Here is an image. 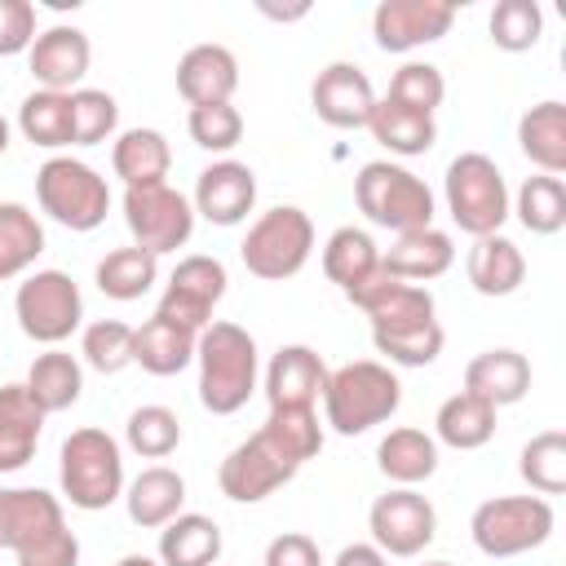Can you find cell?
I'll return each instance as SVG.
<instances>
[{
	"mask_svg": "<svg viewBox=\"0 0 566 566\" xmlns=\"http://www.w3.org/2000/svg\"><path fill=\"white\" fill-rule=\"evenodd\" d=\"M199 332H186L159 314H150L142 327H133V363L150 376H177L195 363Z\"/></svg>",
	"mask_w": 566,
	"mask_h": 566,
	"instance_id": "cell-26",
	"label": "cell"
},
{
	"mask_svg": "<svg viewBox=\"0 0 566 566\" xmlns=\"http://www.w3.org/2000/svg\"><path fill=\"white\" fill-rule=\"evenodd\" d=\"M310 252H314V221L296 203H279V208L261 212L239 243L243 270L265 283H283V279L301 274Z\"/></svg>",
	"mask_w": 566,
	"mask_h": 566,
	"instance_id": "cell-7",
	"label": "cell"
},
{
	"mask_svg": "<svg viewBox=\"0 0 566 566\" xmlns=\"http://www.w3.org/2000/svg\"><path fill=\"white\" fill-rule=\"evenodd\" d=\"M18 128L31 146L40 150H62L75 146V115H71V93H49L35 88L18 106Z\"/></svg>",
	"mask_w": 566,
	"mask_h": 566,
	"instance_id": "cell-33",
	"label": "cell"
},
{
	"mask_svg": "<svg viewBox=\"0 0 566 566\" xmlns=\"http://www.w3.org/2000/svg\"><path fill=\"white\" fill-rule=\"evenodd\" d=\"M195 217L212 226H239L256 208V172L239 159H217L195 181Z\"/></svg>",
	"mask_w": 566,
	"mask_h": 566,
	"instance_id": "cell-18",
	"label": "cell"
},
{
	"mask_svg": "<svg viewBox=\"0 0 566 566\" xmlns=\"http://www.w3.org/2000/svg\"><path fill=\"white\" fill-rule=\"evenodd\" d=\"M35 199H40L44 217H53L57 226H66L75 234L97 230L111 212L106 177L93 164L71 159V155H53L35 168Z\"/></svg>",
	"mask_w": 566,
	"mask_h": 566,
	"instance_id": "cell-6",
	"label": "cell"
},
{
	"mask_svg": "<svg viewBox=\"0 0 566 566\" xmlns=\"http://www.w3.org/2000/svg\"><path fill=\"white\" fill-rule=\"evenodd\" d=\"M13 318H18L22 336H31L35 345L57 349L84 323L80 283L66 270H35V274H27L18 283V292H13Z\"/></svg>",
	"mask_w": 566,
	"mask_h": 566,
	"instance_id": "cell-9",
	"label": "cell"
},
{
	"mask_svg": "<svg viewBox=\"0 0 566 566\" xmlns=\"http://www.w3.org/2000/svg\"><path fill=\"white\" fill-rule=\"evenodd\" d=\"M4 150H9V119L0 115V155H4Z\"/></svg>",
	"mask_w": 566,
	"mask_h": 566,
	"instance_id": "cell-55",
	"label": "cell"
},
{
	"mask_svg": "<svg viewBox=\"0 0 566 566\" xmlns=\"http://www.w3.org/2000/svg\"><path fill=\"white\" fill-rule=\"evenodd\" d=\"M371 332H389V327H411V323H429L433 318V292L420 283H398L380 305L367 310Z\"/></svg>",
	"mask_w": 566,
	"mask_h": 566,
	"instance_id": "cell-48",
	"label": "cell"
},
{
	"mask_svg": "<svg viewBox=\"0 0 566 566\" xmlns=\"http://www.w3.org/2000/svg\"><path fill=\"white\" fill-rule=\"evenodd\" d=\"M71 115H75V146H97L119 124V106L106 88H75L71 93Z\"/></svg>",
	"mask_w": 566,
	"mask_h": 566,
	"instance_id": "cell-47",
	"label": "cell"
},
{
	"mask_svg": "<svg viewBox=\"0 0 566 566\" xmlns=\"http://www.w3.org/2000/svg\"><path fill=\"white\" fill-rule=\"evenodd\" d=\"M310 106L332 128H367V119L376 111V88L363 66L327 62L310 84Z\"/></svg>",
	"mask_w": 566,
	"mask_h": 566,
	"instance_id": "cell-15",
	"label": "cell"
},
{
	"mask_svg": "<svg viewBox=\"0 0 566 566\" xmlns=\"http://www.w3.org/2000/svg\"><path fill=\"white\" fill-rule=\"evenodd\" d=\"M261 433H265L296 469L323 451V424H318L314 407H270Z\"/></svg>",
	"mask_w": 566,
	"mask_h": 566,
	"instance_id": "cell-39",
	"label": "cell"
},
{
	"mask_svg": "<svg viewBox=\"0 0 566 566\" xmlns=\"http://www.w3.org/2000/svg\"><path fill=\"white\" fill-rule=\"evenodd\" d=\"M195 363H199V402L212 416H234L256 394L261 358H256V340L239 323L212 318L199 332Z\"/></svg>",
	"mask_w": 566,
	"mask_h": 566,
	"instance_id": "cell-1",
	"label": "cell"
},
{
	"mask_svg": "<svg viewBox=\"0 0 566 566\" xmlns=\"http://www.w3.org/2000/svg\"><path fill=\"white\" fill-rule=\"evenodd\" d=\"M115 566H159V557H146V553H128V557H119Z\"/></svg>",
	"mask_w": 566,
	"mask_h": 566,
	"instance_id": "cell-54",
	"label": "cell"
},
{
	"mask_svg": "<svg viewBox=\"0 0 566 566\" xmlns=\"http://www.w3.org/2000/svg\"><path fill=\"white\" fill-rule=\"evenodd\" d=\"M35 44V4L0 0V57H18Z\"/></svg>",
	"mask_w": 566,
	"mask_h": 566,
	"instance_id": "cell-49",
	"label": "cell"
},
{
	"mask_svg": "<svg viewBox=\"0 0 566 566\" xmlns=\"http://www.w3.org/2000/svg\"><path fill=\"white\" fill-rule=\"evenodd\" d=\"M239 88V57L226 44H195L177 62V93L190 106L230 102Z\"/></svg>",
	"mask_w": 566,
	"mask_h": 566,
	"instance_id": "cell-20",
	"label": "cell"
},
{
	"mask_svg": "<svg viewBox=\"0 0 566 566\" xmlns=\"http://www.w3.org/2000/svg\"><path fill=\"white\" fill-rule=\"evenodd\" d=\"M226 283H230V274H226V265L217 256H203V252L181 256L177 270L164 283V296H159L155 314L177 323V327H186V332H203L212 323L217 301L226 296Z\"/></svg>",
	"mask_w": 566,
	"mask_h": 566,
	"instance_id": "cell-12",
	"label": "cell"
},
{
	"mask_svg": "<svg viewBox=\"0 0 566 566\" xmlns=\"http://www.w3.org/2000/svg\"><path fill=\"white\" fill-rule=\"evenodd\" d=\"M296 478V464L256 429L252 438H243L217 469V486L226 500L234 504H261L265 495H274L283 482Z\"/></svg>",
	"mask_w": 566,
	"mask_h": 566,
	"instance_id": "cell-13",
	"label": "cell"
},
{
	"mask_svg": "<svg viewBox=\"0 0 566 566\" xmlns=\"http://www.w3.org/2000/svg\"><path fill=\"white\" fill-rule=\"evenodd\" d=\"M80 358H84L93 371H102V376L124 371V367L133 363V327L119 323V318H97V323H88L84 336H80Z\"/></svg>",
	"mask_w": 566,
	"mask_h": 566,
	"instance_id": "cell-44",
	"label": "cell"
},
{
	"mask_svg": "<svg viewBox=\"0 0 566 566\" xmlns=\"http://www.w3.org/2000/svg\"><path fill=\"white\" fill-rule=\"evenodd\" d=\"M371 345H376V354H385V358L398 363V367H429V363L442 354L447 336H442L438 318H429V323H411V327L371 332Z\"/></svg>",
	"mask_w": 566,
	"mask_h": 566,
	"instance_id": "cell-42",
	"label": "cell"
},
{
	"mask_svg": "<svg viewBox=\"0 0 566 566\" xmlns=\"http://www.w3.org/2000/svg\"><path fill=\"white\" fill-rule=\"evenodd\" d=\"M124 504H128L133 526L159 531V526H168L181 513V504H186V478L177 469H168V464H150V469H142L124 486Z\"/></svg>",
	"mask_w": 566,
	"mask_h": 566,
	"instance_id": "cell-23",
	"label": "cell"
},
{
	"mask_svg": "<svg viewBox=\"0 0 566 566\" xmlns=\"http://www.w3.org/2000/svg\"><path fill=\"white\" fill-rule=\"evenodd\" d=\"M327 385V363L310 345H279L265 367V402L270 407H314Z\"/></svg>",
	"mask_w": 566,
	"mask_h": 566,
	"instance_id": "cell-19",
	"label": "cell"
},
{
	"mask_svg": "<svg viewBox=\"0 0 566 566\" xmlns=\"http://www.w3.org/2000/svg\"><path fill=\"white\" fill-rule=\"evenodd\" d=\"M464 394L491 402L495 411L522 402L531 394V363H526V354H517L509 345L473 354L469 367H464Z\"/></svg>",
	"mask_w": 566,
	"mask_h": 566,
	"instance_id": "cell-21",
	"label": "cell"
},
{
	"mask_svg": "<svg viewBox=\"0 0 566 566\" xmlns=\"http://www.w3.org/2000/svg\"><path fill=\"white\" fill-rule=\"evenodd\" d=\"M517 146L539 172L562 177L566 172V102H557V97L535 102L517 119Z\"/></svg>",
	"mask_w": 566,
	"mask_h": 566,
	"instance_id": "cell-27",
	"label": "cell"
},
{
	"mask_svg": "<svg viewBox=\"0 0 566 566\" xmlns=\"http://www.w3.org/2000/svg\"><path fill=\"white\" fill-rule=\"evenodd\" d=\"M385 270H394L402 283H429V279H442L451 265H455V243L447 230L438 226H424V230H407V234H394V243L380 252Z\"/></svg>",
	"mask_w": 566,
	"mask_h": 566,
	"instance_id": "cell-22",
	"label": "cell"
},
{
	"mask_svg": "<svg viewBox=\"0 0 566 566\" xmlns=\"http://www.w3.org/2000/svg\"><path fill=\"white\" fill-rule=\"evenodd\" d=\"M111 168L124 181V190L133 186H159L172 168V150L168 137L159 128H124L111 146Z\"/></svg>",
	"mask_w": 566,
	"mask_h": 566,
	"instance_id": "cell-28",
	"label": "cell"
},
{
	"mask_svg": "<svg viewBox=\"0 0 566 566\" xmlns=\"http://www.w3.org/2000/svg\"><path fill=\"white\" fill-rule=\"evenodd\" d=\"M557 517H553V504L544 495H495V500H482L469 517V535L478 544L482 557H522L539 544H548Z\"/></svg>",
	"mask_w": 566,
	"mask_h": 566,
	"instance_id": "cell-8",
	"label": "cell"
},
{
	"mask_svg": "<svg viewBox=\"0 0 566 566\" xmlns=\"http://www.w3.org/2000/svg\"><path fill=\"white\" fill-rule=\"evenodd\" d=\"M544 35V9L535 0H500L491 9V44L504 53H526Z\"/></svg>",
	"mask_w": 566,
	"mask_h": 566,
	"instance_id": "cell-43",
	"label": "cell"
},
{
	"mask_svg": "<svg viewBox=\"0 0 566 566\" xmlns=\"http://www.w3.org/2000/svg\"><path fill=\"white\" fill-rule=\"evenodd\" d=\"M371 137L389 150V155H424L433 142H438V124L433 115H420V111H407L389 97H376V111L367 119Z\"/></svg>",
	"mask_w": 566,
	"mask_h": 566,
	"instance_id": "cell-35",
	"label": "cell"
},
{
	"mask_svg": "<svg viewBox=\"0 0 566 566\" xmlns=\"http://www.w3.org/2000/svg\"><path fill=\"white\" fill-rule=\"evenodd\" d=\"M367 531L385 557H420L438 535V509L416 486H389L371 500Z\"/></svg>",
	"mask_w": 566,
	"mask_h": 566,
	"instance_id": "cell-11",
	"label": "cell"
},
{
	"mask_svg": "<svg viewBox=\"0 0 566 566\" xmlns=\"http://www.w3.org/2000/svg\"><path fill=\"white\" fill-rule=\"evenodd\" d=\"M442 199H447L451 221L469 239L500 234V226L509 221V186H504V172L482 150H464V155H455L447 164Z\"/></svg>",
	"mask_w": 566,
	"mask_h": 566,
	"instance_id": "cell-5",
	"label": "cell"
},
{
	"mask_svg": "<svg viewBox=\"0 0 566 566\" xmlns=\"http://www.w3.org/2000/svg\"><path fill=\"white\" fill-rule=\"evenodd\" d=\"M332 566H389V557L376 544H345Z\"/></svg>",
	"mask_w": 566,
	"mask_h": 566,
	"instance_id": "cell-52",
	"label": "cell"
},
{
	"mask_svg": "<svg viewBox=\"0 0 566 566\" xmlns=\"http://www.w3.org/2000/svg\"><path fill=\"white\" fill-rule=\"evenodd\" d=\"M464 274L478 296H513L526 279V256L509 234H482L469 248Z\"/></svg>",
	"mask_w": 566,
	"mask_h": 566,
	"instance_id": "cell-24",
	"label": "cell"
},
{
	"mask_svg": "<svg viewBox=\"0 0 566 566\" xmlns=\"http://www.w3.org/2000/svg\"><path fill=\"white\" fill-rule=\"evenodd\" d=\"M398 402H402V385H398L389 363L358 358V363H345V367L327 371L323 420L340 438H354V433H367V429L385 424L398 411Z\"/></svg>",
	"mask_w": 566,
	"mask_h": 566,
	"instance_id": "cell-2",
	"label": "cell"
},
{
	"mask_svg": "<svg viewBox=\"0 0 566 566\" xmlns=\"http://www.w3.org/2000/svg\"><path fill=\"white\" fill-rule=\"evenodd\" d=\"M265 566H327V562H323V553H318V544L310 535L283 531V535H274L265 544Z\"/></svg>",
	"mask_w": 566,
	"mask_h": 566,
	"instance_id": "cell-51",
	"label": "cell"
},
{
	"mask_svg": "<svg viewBox=\"0 0 566 566\" xmlns=\"http://www.w3.org/2000/svg\"><path fill=\"white\" fill-rule=\"evenodd\" d=\"M385 97L398 102V106H407V111L433 115V111L442 106V97H447V80H442V71H438L433 62H402V66L394 71Z\"/></svg>",
	"mask_w": 566,
	"mask_h": 566,
	"instance_id": "cell-45",
	"label": "cell"
},
{
	"mask_svg": "<svg viewBox=\"0 0 566 566\" xmlns=\"http://www.w3.org/2000/svg\"><path fill=\"white\" fill-rule=\"evenodd\" d=\"M517 473L535 495H562L566 491V433L562 429H544L535 433L522 455H517Z\"/></svg>",
	"mask_w": 566,
	"mask_h": 566,
	"instance_id": "cell-40",
	"label": "cell"
},
{
	"mask_svg": "<svg viewBox=\"0 0 566 566\" xmlns=\"http://www.w3.org/2000/svg\"><path fill=\"white\" fill-rule=\"evenodd\" d=\"M186 128H190V142L199 150H212V155H226L243 142V115L234 102H212V106H190L186 115Z\"/></svg>",
	"mask_w": 566,
	"mask_h": 566,
	"instance_id": "cell-46",
	"label": "cell"
},
{
	"mask_svg": "<svg viewBox=\"0 0 566 566\" xmlns=\"http://www.w3.org/2000/svg\"><path fill=\"white\" fill-rule=\"evenodd\" d=\"M221 526L208 513H177L159 526V566H217Z\"/></svg>",
	"mask_w": 566,
	"mask_h": 566,
	"instance_id": "cell-31",
	"label": "cell"
},
{
	"mask_svg": "<svg viewBox=\"0 0 566 566\" xmlns=\"http://www.w3.org/2000/svg\"><path fill=\"white\" fill-rule=\"evenodd\" d=\"M88 62H93V44L80 27H49V31H35V44L27 49V66H31V80L49 93H75L80 80L88 75Z\"/></svg>",
	"mask_w": 566,
	"mask_h": 566,
	"instance_id": "cell-16",
	"label": "cell"
},
{
	"mask_svg": "<svg viewBox=\"0 0 566 566\" xmlns=\"http://www.w3.org/2000/svg\"><path fill=\"white\" fill-rule=\"evenodd\" d=\"M509 212H517L522 230H531V234H557L566 226V186H562V177H548V172L526 177L517 186V195L509 199Z\"/></svg>",
	"mask_w": 566,
	"mask_h": 566,
	"instance_id": "cell-38",
	"label": "cell"
},
{
	"mask_svg": "<svg viewBox=\"0 0 566 566\" xmlns=\"http://www.w3.org/2000/svg\"><path fill=\"white\" fill-rule=\"evenodd\" d=\"M124 226L137 248H146L150 256H164V252H177L190 243L195 203L181 190H172L168 181L133 186V190H124Z\"/></svg>",
	"mask_w": 566,
	"mask_h": 566,
	"instance_id": "cell-10",
	"label": "cell"
},
{
	"mask_svg": "<svg viewBox=\"0 0 566 566\" xmlns=\"http://www.w3.org/2000/svg\"><path fill=\"white\" fill-rule=\"evenodd\" d=\"M124 442L128 451H137L142 460H164L181 447V420L172 407L164 402H146L137 411H128V424H124Z\"/></svg>",
	"mask_w": 566,
	"mask_h": 566,
	"instance_id": "cell-41",
	"label": "cell"
},
{
	"mask_svg": "<svg viewBox=\"0 0 566 566\" xmlns=\"http://www.w3.org/2000/svg\"><path fill=\"white\" fill-rule=\"evenodd\" d=\"M256 9H261L265 18H274V22H296V18H305V13H310V4H292V9H274V4H265V0H261Z\"/></svg>",
	"mask_w": 566,
	"mask_h": 566,
	"instance_id": "cell-53",
	"label": "cell"
},
{
	"mask_svg": "<svg viewBox=\"0 0 566 566\" xmlns=\"http://www.w3.org/2000/svg\"><path fill=\"white\" fill-rule=\"evenodd\" d=\"M62 500L44 486H0V548L22 553L62 531Z\"/></svg>",
	"mask_w": 566,
	"mask_h": 566,
	"instance_id": "cell-17",
	"label": "cell"
},
{
	"mask_svg": "<svg viewBox=\"0 0 566 566\" xmlns=\"http://www.w3.org/2000/svg\"><path fill=\"white\" fill-rule=\"evenodd\" d=\"M22 385L35 398V407L44 416H53V411H66V407L80 402V394H84V367H80L75 354L49 349V354H35V363L27 367V380Z\"/></svg>",
	"mask_w": 566,
	"mask_h": 566,
	"instance_id": "cell-30",
	"label": "cell"
},
{
	"mask_svg": "<svg viewBox=\"0 0 566 566\" xmlns=\"http://www.w3.org/2000/svg\"><path fill=\"white\" fill-rule=\"evenodd\" d=\"M495 438V407L473 394H451L433 416V442L451 451H478Z\"/></svg>",
	"mask_w": 566,
	"mask_h": 566,
	"instance_id": "cell-32",
	"label": "cell"
},
{
	"mask_svg": "<svg viewBox=\"0 0 566 566\" xmlns=\"http://www.w3.org/2000/svg\"><path fill=\"white\" fill-rule=\"evenodd\" d=\"M455 4L451 0H380L371 13V35L385 53H411L433 44L451 31Z\"/></svg>",
	"mask_w": 566,
	"mask_h": 566,
	"instance_id": "cell-14",
	"label": "cell"
},
{
	"mask_svg": "<svg viewBox=\"0 0 566 566\" xmlns=\"http://www.w3.org/2000/svg\"><path fill=\"white\" fill-rule=\"evenodd\" d=\"M57 482L62 495L84 509V513H102L124 495V451L106 429H75L62 442L57 455Z\"/></svg>",
	"mask_w": 566,
	"mask_h": 566,
	"instance_id": "cell-3",
	"label": "cell"
},
{
	"mask_svg": "<svg viewBox=\"0 0 566 566\" xmlns=\"http://www.w3.org/2000/svg\"><path fill=\"white\" fill-rule=\"evenodd\" d=\"M44 252V226L27 203H0V283L27 274Z\"/></svg>",
	"mask_w": 566,
	"mask_h": 566,
	"instance_id": "cell-36",
	"label": "cell"
},
{
	"mask_svg": "<svg viewBox=\"0 0 566 566\" xmlns=\"http://www.w3.org/2000/svg\"><path fill=\"white\" fill-rule=\"evenodd\" d=\"M376 265H380V248H376V239L367 230L340 226V230L327 234V243H323V274L340 292H349L358 279H367Z\"/></svg>",
	"mask_w": 566,
	"mask_h": 566,
	"instance_id": "cell-37",
	"label": "cell"
},
{
	"mask_svg": "<svg viewBox=\"0 0 566 566\" xmlns=\"http://www.w3.org/2000/svg\"><path fill=\"white\" fill-rule=\"evenodd\" d=\"M44 429V411L27 394V385H0V473H18L31 464Z\"/></svg>",
	"mask_w": 566,
	"mask_h": 566,
	"instance_id": "cell-25",
	"label": "cell"
},
{
	"mask_svg": "<svg viewBox=\"0 0 566 566\" xmlns=\"http://www.w3.org/2000/svg\"><path fill=\"white\" fill-rule=\"evenodd\" d=\"M424 566H455V562H424Z\"/></svg>",
	"mask_w": 566,
	"mask_h": 566,
	"instance_id": "cell-56",
	"label": "cell"
},
{
	"mask_svg": "<svg viewBox=\"0 0 566 566\" xmlns=\"http://www.w3.org/2000/svg\"><path fill=\"white\" fill-rule=\"evenodd\" d=\"M376 464L394 486H420L438 473V442L424 429H389L376 447Z\"/></svg>",
	"mask_w": 566,
	"mask_h": 566,
	"instance_id": "cell-29",
	"label": "cell"
},
{
	"mask_svg": "<svg viewBox=\"0 0 566 566\" xmlns=\"http://www.w3.org/2000/svg\"><path fill=\"white\" fill-rule=\"evenodd\" d=\"M13 557H18V566H75L80 562V539H75V531L62 526L49 539H40V544H31Z\"/></svg>",
	"mask_w": 566,
	"mask_h": 566,
	"instance_id": "cell-50",
	"label": "cell"
},
{
	"mask_svg": "<svg viewBox=\"0 0 566 566\" xmlns=\"http://www.w3.org/2000/svg\"><path fill=\"white\" fill-rule=\"evenodd\" d=\"M93 283L102 296L111 301H142L155 283H159V256H150L146 248L128 243V248H111L97 270H93Z\"/></svg>",
	"mask_w": 566,
	"mask_h": 566,
	"instance_id": "cell-34",
	"label": "cell"
},
{
	"mask_svg": "<svg viewBox=\"0 0 566 566\" xmlns=\"http://www.w3.org/2000/svg\"><path fill=\"white\" fill-rule=\"evenodd\" d=\"M354 203L358 212L380 226V230H394V234H407V230H424L433 226V190L402 164L394 159H371L358 168L354 177Z\"/></svg>",
	"mask_w": 566,
	"mask_h": 566,
	"instance_id": "cell-4",
	"label": "cell"
}]
</instances>
